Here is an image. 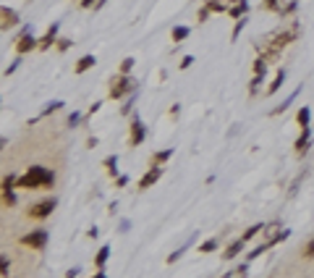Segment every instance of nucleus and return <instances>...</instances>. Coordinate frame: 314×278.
I'll list each match as a JSON object with an SVG mask.
<instances>
[{"instance_id":"31","label":"nucleus","mask_w":314,"mask_h":278,"mask_svg":"<svg viewBox=\"0 0 314 278\" xmlns=\"http://www.w3.org/2000/svg\"><path fill=\"white\" fill-rule=\"evenodd\" d=\"M304 257H309V260L314 257V236H311V239L304 244Z\"/></svg>"},{"instance_id":"8","label":"nucleus","mask_w":314,"mask_h":278,"mask_svg":"<svg viewBox=\"0 0 314 278\" xmlns=\"http://www.w3.org/2000/svg\"><path fill=\"white\" fill-rule=\"evenodd\" d=\"M16 184H19V179H16L13 173L3 179V202H6L8 207L16 205V194H13V187H16Z\"/></svg>"},{"instance_id":"19","label":"nucleus","mask_w":314,"mask_h":278,"mask_svg":"<svg viewBox=\"0 0 314 278\" xmlns=\"http://www.w3.org/2000/svg\"><path fill=\"white\" fill-rule=\"evenodd\" d=\"M296 121L301 123V129H304V126H309V121H311V111H309L306 105H304V108H298V113H296Z\"/></svg>"},{"instance_id":"25","label":"nucleus","mask_w":314,"mask_h":278,"mask_svg":"<svg viewBox=\"0 0 314 278\" xmlns=\"http://www.w3.org/2000/svg\"><path fill=\"white\" fill-rule=\"evenodd\" d=\"M259 231H264V226H262V223H257V226H251V228H246L241 239H244V241H249V239H254V236L259 234Z\"/></svg>"},{"instance_id":"20","label":"nucleus","mask_w":314,"mask_h":278,"mask_svg":"<svg viewBox=\"0 0 314 278\" xmlns=\"http://www.w3.org/2000/svg\"><path fill=\"white\" fill-rule=\"evenodd\" d=\"M102 165L107 168L110 176H115V173H118V155H107V158L102 160Z\"/></svg>"},{"instance_id":"5","label":"nucleus","mask_w":314,"mask_h":278,"mask_svg":"<svg viewBox=\"0 0 314 278\" xmlns=\"http://www.w3.org/2000/svg\"><path fill=\"white\" fill-rule=\"evenodd\" d=\"M34 48H40V40L31 34L29 26H24L21 34H19V40H16V53L24 55V53H29V50H34Z\"/></svg>"},{"instance_id":"4","label":"nucleus","mask_w":314,"mask_h":278,"mask_svg":"<svg viewBox=\"0 0 314 278\" xmlns=\"http://www.w3.org/2000/svg\"><path fill=\"white\" fill-rule=\"evenodd\" d=\"M55 205H58V199H55V197H47V199H42V202H37V205L29 207V218H34V221L50 218L53 210H55Z\"/></svg>"},{"instance_id":"7","label":"nucleus","mask_w":314,"mask_h":278,"mask_svg":"<svg viewBox=\"0 0 314 278\" xmlns=\"http://www.w3.org/2000/svg\"><path fill=\"white\" fill-rule=\"evenodd\" d=\"M160 176H163V168H160V165H152L149 171L139 179V189H149V187H154V184L160 181Z\"/></svg>"},{"instance_id":"41","label":"nucleus","mask_w":314,"mask_h":278,"mask_svg":"<svg viewBox=\"0 0 314 278\" xmlns=\"http://www.w3.org/2000/svg\"><path fill=\"white\" fill-rule=\"evenodd\" d=\"M115 184H118V187H126V184H129V176H118Z\"/></svg>"},{"instance_id":"3","label":"nucleus","mask_w":314,"mask_h":278,"mask_svg":"<svg viewBox=\"0 0 314 278\" xmlns=\"http://www.w3.org/2000/svg\"><path fill=\"white\" fill-rule=\"evenodd\" d=\"M136 92V79L134 76H129V74H121V76H115L113 82H110V92L107 95L113 97V100H121L123 95H134Z\"/></svg>"},{"instance_id":"14","label":"nucleus","mask_w":314,"mask_h":278,"mask_svg":"<svg viewBox=\"0 0 314 278\" xmlns=\"http://www.w3.org/2000/svg\"><path fill=\"white\" fill-rule=\"evenodd\" d=\"M246 11H249V3H246V0H241V3H233V6L228 8L230 19H236V21H239V19H244V16H246Z\"/></svg>"},{"instance_id":"34","label":"nucleus","mask_w":314,"mask_h":278,"mask_svg":"<svg viewBox=\"0 0 314 278\" xmlns=\"http://www.w3.org/2000/svg\"><path fill=\"white\" fill-rule=\"evenodd\" d=\"M267 11H278L280 8V0H264V3H262Z\"/></svg>"},{"instance_id":"18","label":"nucleus","mask_w":314,"mask_h":278,"mask_svg":"<svg viewBox=\"0 0 314 278\" xmlns=\"http://www.w3.org/2000/svg\"><path fill=\"white\" fill-rule=\"evenodd\" d=\"M107 257H110V247L105 244V247H100V252H97V257H94V265H97V270H102V268H105V262H107Z\"/></svg>"},{"instance_id":"12","label":"nucleus","mask_w":314,"mask_h":278,"mask_svg":"<svg viewBox=\"0 0 314 278\" xmlns=\"http://www.w3.org/2000/svg\"><path fill=\"white\" fill-rule=\"evenodd\" d=\"M58 29H60L58 24H53L50 29H47V32H45V37L40 40V50H50L53 45L58 42Z\"/></svg>"},{"instance_id":"28","label":"nucleus","mask_w":314,"mask_h":278,"mask_svg":"<svg viewBox=\"0 0 314 278\" xmlns=\"http://www.w3.org/2000/svg\"><path fill=\"white\" fill-rule=\"evenodd\" d=\"M134 63H136V60H134V58H123V60H121V74H131V68H134Z\"/></svg>"},{"instance_id":"1","label":"nucleus","mask_w":314,"mask_h":278,"mask_svg":"<svg viewBox=\"0 0 314 278\" xmlns=\"http://www.w3.org/2000/svg\"><path fill=\"white\" fill-rule=\"evenodd\" d=\"M55 184V173L45 165H31L24 176H19V187L21 189H45Z\"/></svg>"},{"instance_id":"42","label":"nucleus","mask_w":314,"mask_h":278,"mask_svg":"<svg viewBox=\"0 0 314 278\" xmlns=\"http://www.w3.org/2000/svg\"><path fill=\"white\" fill-rule=\"evenodd\" d=\"M78 275V268H71V270H66V278H76Z\"/></svg>"},{"instance_id":"39","label":"nucleus","mask_w":314,"mask_h":278,"mask_svg":"<svg viewBox=\"0 0 314 278\" xmlns=\"http://www.w3.org/2000/svg\"><path fill=\"white\" fill-rule=\"evenodd\" d=\"M97 3H100V0H82V8H94Z\"/></svg>"},{"instance_id":"9","label":"nucleus","mask_w":314,"mask_h":278,"mask_svg":"<svg viewBox=\"0 0 314 278\" xmlns=\"http://www.w3.org/2000/svg\"><path fill=\"white\" fill-rule=\"evenodd\" d=\"M144 136H147L144 123H141V118H139V116H134V121H131V145H134V147H136V145H141V142H144Z\"/></svg>"},{"instance_id":"16","label":"nucleus","mask_w":314,"mask_h":278,"mask_svg":"<svg viewBox=\"0 0 314 278\" xmlns=\"http://www.w3.org/2000/svg\"><path fill=\"white\" fill-rule=\"evenodd\" d=\"M283 82H286V68H278V71H275V79H272V84L267 87V95H275V92L283 87Z\"/></svg>"},{"instance_id":"22","label":"nucleus","mask_w":314,"mask_h":278,"mask_svg":"<svg viewBox=\"0 0 314 278\" xmlns=\"http://www.w3.org/2000/svg\"><path fill=\"white\" fill-rule=\"evenodd\" d=\"M262 84H264V74H254V79H251V84H249V95H257Z\"/></svg>"},{"instance_id":"27","label":"nucleus","mask_w":314,"mask_h":278,"mask_svg":"<svg viewBox=\"0 0 314 278\" xmlns=\"http://www.w3.org/2000/svg\"><path fill=\"white\" fill-rule=\"evenodd\" d=\"M60 108H63V100H53V102H47V108L42 111V116H50V113L60 111Z\"/></svg>"},{"instance_id":"15","label":"nucleus","mask_w":314,"mask_h":278,"mask_svg":"<svg viewBox=\"0 0 314 278\" xmlns=\"http://www.w3.org/2000/svg\"><path fill=\"white\" fill-rule=\"evenodd\" d=\"M298 92H301V87H298V89H293V92H291V95H288L286 100H283V102H280L278 108H272V111H270V116H280L283 111H288V105H291V102H293V100L298 97Z\"/></svg>"},{"instance_id":"11","label":"nucleus","mask_w":314,"mask_h":278,"mask_svg":"<svg viewBox=\"0 0 314 278\" xmlns=\"http://www.w3.org/2000/svg\"><path fill=\"white\" fill-rule=\"evenodd\" d=\"M309 145H311V129L309 126H304L301 129V136L296 139V155H306V150H309Z\"/></svg>"},{"instance_id":"10","label":"nucleus","mask_w":314,"mask_h":278,"mask_svg":"<svg viewBox=\"0 0 314 278\" xmlns=\"http://www.w3.org/2000/svg\"><path fill=\"white\" fill-rule=\"evenodd\" d=\"M0 19H3V21H0V29H3V32H8L11 26L19 24V13L11 11L8 6H3V8H0Z\"/></svg>"},{"instance_id":"37","label":"nucleus","mask_w":314,"mask_h":278,"mask_svg":"<svg viewBox=\"0 0 314 278\" xmlns=\"http://www.w3.org/2000/svg\"><path fill=\"white\" fill-rule=\"evenodd\" d=\"M191 63H194V55H183V60H181V63H178V66H181V68L186 71V68H188V66H191Z\"/></svg>"},{"instance_id":"23","label":"nucleus","mask_w":314,"mask_h":278,"mask_svg":"<svg viewBox=\"0 0 314 278\" xmlns=\"http://www.w3.org/2000/svg\"><path fill=\"white\" fill-rule=\"evenodd\" d=\"M170 37H173V42H183L186 37H188V26H176L170 32Z\"/></svg>"},{"instance_id":"21","label":"nucleus","mask_w":314,"mask_h":278,"mask_svg":"<svg viewBox=\"0 0 314 278\" xmlns=\"http://www.w3.org/2000/svg\"><path fill=\"white\" fill-rule=\"evenodd\" d=\"M170 155H173V150H170V147H168V150H160V152H154V155H152V165H163Z\"/></svg>"},{"instance_id":"44","label":"nucleus","mask_w":314,"mask_h":278,"mask_svg":"<svg viewBox=\"0 0 314 278\" xmlns=\"http://www.w3.org/2000/svg\"><path fill=\"white\" fill-rule=\"evenodd\" d=\"M92 278H107V275H105V273H94Z\"/></svg>"},{"instance_id":"43","label":"nucleus","mask_w":314,"mask_h":278,"mask_svg":"<svg viewBox=\"0 0 314 278\" xmlns=\"http://www.w3.org/2000/svg\"><path fill=\"white\" fill-rule=\"evenodd\" d=\"M236 275H241V278H246V265H241V268H236Z\"/></svg>"},{"instance_id":"29","label":"nucleus","mask_w":314,"mask_h":278,"mask_svg":"<svg viewBox=\"0 0 314 278\" xmlns=\"http://www.w3.org/2000/svg\"><path fill=\"white\" fill-rule=\"evenodd\" d=\"M246 26V19H239L236 21V26H233V32H230V40H239V34H241V29Z\"/></svg>"},{"instance_id":"40","label":"nucleus","mask_w":314,"mask_h":278,"mask_svg":"<svg viewBox=\"0 0 314 278\" xmlns=\"http://www.w3.org/2000/svg\"><path fill=\"white\" fill-rule=\"evenodd\" d=\"M8 270H11V262H8V257L3 255V275H8Z\"/></svg>"},{"instance_id":"30","label":"nucleus","mask_w":314,"mask_h":278,"mask_svg":"<svg viewBox=\"0 0 314 278\" xmlns=\"http://www.w3.org/2000/svg\"><path fill=\"white\" fill-rule=\"evenodd\" d=\"M264 71H267V60L259 55V58L254 60V74H264Z\"/></svg>"},{"instance_id":"6","label":"nucleus","mask_w":314,"mask_h":278,"mask_svg":"<svg viewBox=\"0 0 314 278\" xmlns=\"http://www.w3.org/2000/svg\"><path fill=\"white\" fill-rule=\"evenodd\" d=\"M21 244L24 247H31V250H42V247L47 244V231L45 228H37V231H31V234H24L21 236Z\"/></svg>"},{"instance_id":"36","label":"nucleus","mask_w":314,"mask_h":278,"mask_svg":"<svg viewBox=\"0 0 314 278\" xmlns=\"http://www.w3.org/2000/svg\"><path fill=\"white\" fill-rule=\"evenodd\" d=\"M78 121H82V113H76V111H73V113L68 116V126L73 129V126H76V123H78Z\"/></svg>"},{"instance_id":"24","label":"nucleus","mask_w":314,"mask_h":278,"mask_svg":"<svg viewBox=\"0 0 314 278\" xmlns=\"http://www.w3.org/2000/svg\"><path fill=\"white\" fill-rule=\"evenodd\" d=\"M215 250H217V239H207V241H202V244H199V252H202V255L215 252Z\"/></svg>"},{"instance_id":"33","label":"nucleus","mask_w":314,"mask_h":278,"mask_svg":"<svg viewBox=\"0 0 314 278\" xmlns=\"http://www.w3.org/2000/svg\"><path fill=\"white\" fill-rule=\"evenodd\" d=\"M210 13H212V11H210L207 6H204V8L197 13V21H199V24H202V21H207V16H210Z\"/></svg>"},{"instance_id":"26","label":"nucleus","mask_w":314,"mask_h":278,"mask_svg":"<svg viewBox=\"0 0 314 278\" xmlns=\"http://www.w3.org/2000/svg\"><path fill=\"white\" fill-rule=\"evenodd\" d=\"M207 8H210L212 13H223V11H228V6L223 3V0H207Z\"/></svg>"},{"instance_id":"38","label":"nucleus","mask_w":314,"mask_h":278,"mask_svg":"<svg viewBox=\"0 0 314 278\" xmlns=\"http://www.w3.org/2000/svg\"><path fill=\"white\" fill-rule=\"evenodd\" d=\"M19 63H21V60H13V63H11L8 68H6V76H11V74H13L16 68H19Z\"/></svg>"},{"instance_id":"2","label":"nucleus","mask_w":314,"mask_h":278,"mask_svg":"<svg viewBox=\"0 0 314 278\" xmlns=\"http://www.w3.org/2000/svg\"><path fill=\"white\" fill-rule=\"evenodd\" d=\"M264 234H267V239H264L259 247H257L254 252H249V260H257L262 252H267V250H270L272 244H278V241H283V239H288V236H291V231H286V228H283L280 223H270V226H264Z\"/></svg>"},{"instance_id":"17","label":"nucleus","mask_w":314,"mask_h":278,"mask_svg":"<svg viewBox=\"0 0 314 278\" xmlns=\"http://www.w3.org/2000/svg\"><path fill=\"white\" fill-rule=\"evenodd\" d=\"M244 244H246V241H244V239H236V241H233V244H228V250H225V252H223V257H225V260H233V257H236V255H239V252H241V250H244Z\"/></svg>"},{"instance_id":"13","label":"nucleus","mask_w":314,"mask_h":278,"mask_svg":"<svg viewBox=\"0 0 314 278\" xmlns=\"http://www.w3.org/2000/svg\"><path fill=\"white\" fill-rule=\"evenodd\" d=\"M94 63H97V58L94 55H82L76 60V66H73V74H84V71H89Z\"/></svg>"},{"instance_id":"35","label":"nucleus","mask_w":314,"mask_h":278,"mask_svg":"<svg viewBox=\"0 0 314 278\" xmlns=\"http://www.w3.org/2000/svg\"><path fill=\"white\" fill-rule=\"evenodd\" d=\"M68 48H71V40H66V37H63V40H58V50H60V53H66Z\"/></svg>"},{"instance_id":"32","label":"nucleus","mask_w":314,"mask_h":278,"mask_svg":"<svg viewBox=\"0 0 314 278\" xmlns=\"http://www.w3.org/2000/svg\"><path fill=\"white\" fill-rule=\"evenodd\" d=\"M296 6H298V0H291V3H288L286 8H280V13H283V16H288V13H293V11H296Z\"/></svg>"}]
</instances>
